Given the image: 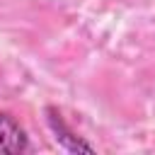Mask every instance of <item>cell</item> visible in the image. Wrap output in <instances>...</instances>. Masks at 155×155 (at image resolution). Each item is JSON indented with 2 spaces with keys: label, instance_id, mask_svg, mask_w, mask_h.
<instances>
[{
  "label": "cell",
  "instance_id": "cell-2",
  "mask_svg": "<svg viewBox=\"0 0 155 155\" xmlns=\"http://www.w3.org/2000/svg\"><path fill=\"white\" fill-rule=\"evenodd\" d=\"M46 114H48V126H51V131L56 133L58 145H63L68 153H87V155L94 153V148H92L90 143H85L82 138H78V136L65 126V121L61 119V114H56L53 109H46Z\"/></svg>",
  "mask_w": 155,
  "mask_h": 155
},
{
  "label": "cell",
  "instance_id": "cell-1",
  "mask_svg": "<svg viewBox=\"0 0 155 155\" xmlns=\"http://www.w3.org/2000/svg\"><path fill=\"white\" fill-rule=\"evenodd\" d=\"M27 150V133L17 119L0 114V155H19Z\"/></svg>",
  "mask_w": 155,
  "mask_h": 155
}]
</instances>
